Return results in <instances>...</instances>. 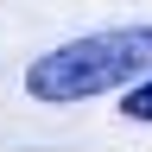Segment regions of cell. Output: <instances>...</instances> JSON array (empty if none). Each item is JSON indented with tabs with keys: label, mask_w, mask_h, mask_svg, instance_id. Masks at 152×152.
Instances as JSON below:
<instances>
[{
	"label": "cell",
	"mask_w": 152,
	"mask_h": 152,
	"mask_svg": "<svg viewBox=\"0 0 152 152\" xmlns=\"http://www.w3.org/2000/svg\"><path fill=\"white\" fill-rule=\"evenodd\" d=\"M121 114L127 121H152V76H140V83L121 95Z\"/></svg>",
	"instance_id": "cell-2"
},
{
	"label": "cell",
	"mask_w": 152,
	"mask_h": 152,
	"mask_svg": "<svg viewBox=\"0 0 152 152\" xmlns=\"http://www.w3.org/2000/svg\"><path fill=\"white\" fill-rule=\"evenodd\" d=\"M140 76H152V26H108V32H89V38L45 51L26 70V95L70 108V102H89V95L127 89Z\"/></svg>",
	"instance_id": "cell-1"
}]
</instances>
